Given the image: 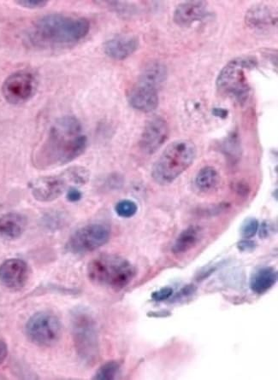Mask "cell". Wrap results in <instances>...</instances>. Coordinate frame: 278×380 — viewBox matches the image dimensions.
Instances as JSON below:
<instances>
[{"label":"cell","mask_w":278,"mask_h":380,"mask_svg":"<svg viewBox=\"0 0 278 380\" xmlns=\"http://www.w3.org/2000/svg\"><path fill=\"white\" fill-rule=\"evenodd\" d=\"M29 276V266L22 259H7L0 265V282L8 289H22Z\"/></svg>","instance_id":"cell-13"},{"label":"cell","mask_w":278,"mask_h":380,"mask_svg":"<svg viewBox=\"0 0 278 380\" xmlns=\"http://www.w3.org/2000/svg\"><path fill=\"white\" fill-rule=\"evenodd\" d=\"M256 243L249 239H244L238 243L237 247L242 252H249L255 251L256 248Z\"/></svg>","instance_id":"cell-27"},{"label":"cell","mask_w":278,"mask_h":380,"mask_svg":"<svg viewBox=\"0 0 278 380\" xmlns=\"http://www.w3.org/2000/svg\"><path fill=\"white\" fill-rule=\"evenodd\" d=\"M66 198L70 202L76 203L82 199L83 194L78 189L76 188H70L68 189V191H67Z\"/></svg>","instance_id":"cell-28"},{"label":"cell","mask_w":278,"mask_h":380,"mask_svg":"<svg viewBox=\"0 0 278 380\" xmlns=\"http://www.w3.org/2000/svg\"><path fill=\"white\" fill-rule=\"evenodd\" d=\"M135 267L128 260L116 255H101L87 266V276L98 286L122 290L135 278Z\"/></svg>","instance_id":"cell-4"},{"label":"cell","mask_w":278,"mask_h":380,"mask_svg":"<svg viewBox=\"0 0 278 380\" xmlns=\"http://www.w3.org/2000/svg\"><path fill=\"white\" fill-rule=\"evenodd\" d=\"M39 82L36 75L30 70H19L7 77L2 86L5 100L12 104H22L36 93Z\"/></svg>","instance_id":"cell-10"},{"label":"cell","mask_w":278,"mask_h":380,"mask_svg":"<svg viewBox=\"0 0 278 380\" xmlns=\"http://www.w3.org/2000/svg\"><path fill=\"white\" fill-rule=\"evenodd\" d=\"M213 114L215 115L216 117L225 118L227 117L228 111L224 110V109L215 108L213 110Z\"/></svg>","instance_id":"cell-31"},{"label":"cell","mask_w":278,"mask_h":380,"mask_svg":"<svg viewBox=\"0 0 278 380\" xmlns=\"http://www.w3.org/2000/svg\"><path fill=\"white\" fill-rule=\"evenodd\" d=\"M89 30V21L84 17L49 14L34 23L28 33V38L34 47L62 48L78 43Z\"/></svg>","instance_id":"cell-2"},{"label":"cell","mask_w":278,"mask_h":380,"mask_svg":"<svg viewBox=\"0 0 278 380\" xmlns=\"http://www.w3.org/2000/svg\"><path fill=\"white\" fill-rule=\"evenodd\" d=\"M277 281V273L273 267H267L257 271L250 280V288L259 295L266 293Z\"/></svg>","instance_id":"cell-18"},{"label":"cell","mask_w":278,"mask_h":380,"mask_svg":"<svg viewBox=\"0 0 278 380\" xmlns=\"http://www.w3.org/2000/svg\"><path fill=\"white\" fill-rule=\"evenodd\" d=\"M196 291V288L195 286H193V284H189V286H186L184 288H182L180 293L178 295V297L179 298H186L189 297V295H192L193 293H195Z\"/></svg>","instance_id":"cell-29"},{"label":"cell","mask_w":278,"mask_h":380,"mask_svg":"<svg viewBox=\"0 0 278 380\" xmlns=\"http://www.w3.org/2000/svg\"><path fill=\"white\" fill-rule=\"evenodd\" d=\"M197 154L195 144L180 139L169 145L155 161L152 177L157 184L168 186L191 166Z\"/></svg>","instance_id":"cell-3"},{"label":"cell","mask_w":278,"mask_h":380,"mask_svg":"<svg viewBox=\"0 0 278 380\" xmlns=\"http://www.w3.org/2000/svg\"><path fill=\"white\" fill-rule=\"evenodd\" d=\"M220 181V175L216 168L207 166L202 168L197 174L195 184L202 192H209L217 188Z\"/></svg>","instance_id":"cell-20"},{"label":"cell","mask_w":278,"mask_h":380,"mask_svg":"<svg viewBox=\"0 0 278 380\" xmlns=\"http://www.w3.org/2000/svg\"><path fill=\"white\" fill-rule=\"evenodd\" d=\"M72 326L77 354L84 361L93 364L98 355V330L93 316L83 309H78L72 314Z\"/></svg>","instance_id":"cell-7"},{"label":"cell","mask_w":278,"mask_h":380,"mask_svg":"<svg viewBox=\"0 0 278 380\" xmlns=\"http://www.w3.org/2000/svg\"><path fill=\"white\" fill-rule=\"evenodd\" d=\"M27 225V218L22 214L10 212L3 214L0 216V241H15L22 237Z\"/></svg>","instance_id":"cell-17"},{"label":"cell","mask_w":278,"mask_h":380,"mask_svg":"<svg viewBox=\"0 0 278 380\" xmlns=\"http://www.w3.org/2000/svg\"><path fill=\"white\" fill-rule=\"evenodd\" d=\"M208 15L209 10L206 2L186 1L180 3L175 8L173 20L178 25L186 27L205 19Z\"/></svg>","instance_id":"cell-15"},{"label":"cell","mask_w":278,"mask_h":380,"mask_svg":"<svg viewBox=\"0 0 278 380\" xmlns=\"http://www.w3.org/2000/svg\"><path fill=\"white\" fill-rule=\"evenodd\" d=\"M259 223L255 218H248L242 223L241 227V234L244 238H251L255 237L257 232L259 230Z\"/></svg>","instance_id":"cell-24"},{"label":"cell","mask_w":278,"mask_h":380,"mask_svg":"<svg viewBox=\"0 0 278 380\" xmlns=\"http://www.w3.org/2000/svg\"><path fill=\"white\" fill-rule=\"evenodd\" d=\"M25 333L31 342L36 346H54L61 339V320L51 312H38L27 322Z\"/></svg>","instance_id":"cell-8"},{"label":"cell","mask_w":278,"mask_h":380,"mask_svg":"<svg viewBox=\"0 0 278 380\" xmlns=\"http://www.w3.org/2000/svg\"><path fill=\"white\" fill-rule=\"evenodd\" d=\"M269 230L268 226H267L266 223L262 224L261 228H260L259 236H261L262 238H266L268 236Z\"/></svg>","instance_id":"cell-32"},{"label":"cell","mask_w":278,"mask_h":380,"mask_svg":"<svg viewBox=\"0 0 278 380\" xmlns=\"http://www.w3.org/2000/svg\"><path fill=\"white\" fill-rule=\"evenodd\" d=\"M16 3L23 8L36 10L44 8L49 2L45 1V0H23V1H17Z\"/></svg>","instance_id":"cell-25"},{"label":"cell","mask_w":278,"mask_h":380,"mask_svg":"<svg viewBox=\"0 0 278 380\" xmlns=\"http://www.w3.org/2000/svg\"><path fill=\"white\" fill-rule=\"evenodd\" d=\"M245 23L252 30H268L277 26V13L269 6L255 5L246 13Z\"/></svg>","instance_id":"cell-16"},{"label":"cell","mask_w":278,"mask_h":380,"mask_svg":"<svg viewBox=\"0 0 278 380\" xmlns=\"http://www.w3.org/2000/svg\"><path fill=\"white\" fill-rule=\"evenodd\" d=\"M167 69L163 63L153 62L147 65L128 94L131 107L144 113L156 110L160 102L158 89L167 80Z\"/></svg>","instance_id":"cell-5"},{"label":"cell","mask_w":278,"mask_h":380,"mask_svg":"<svg viewBox=\"0 0 278 380\" xmlns=\"http://www.w3.org/2000/svg\"><path fill=\"white\" fill-rule=\"evenodd\" d=\"M116 213L118 216L122 218H131L136 216L137 211H138V206L136 203L131 200H122L118 202L115 206Z\"/></svg>","instance_id":"cell-23"},{"label":"cell","mask_w":278,"mask_h":380,"mask_svg":"<svg viewBox=\"0 0 278 380\" xmlns=\"http://www.w3.org/2000/svg\"><path fill=\"white\" fill-rule=\"evenodd\" d=\"M200 228L197 226H190L182 231L177 241L172 246V252L175 254H184L195 247L200 238Z\"/></svg>","instance_id":"cell-19"},{"label":"cell","mask_w":278,"mask_h":380,"mask_svg":"<svg viewBox=\"0 0 278 380\" xmlns=\"http://www.w3.org/2000/svg\"><path fill=\"white\" fill-rule=\"evenodd\" d=\"M119 371H120V365L118 362L108 361L98 369L93 379L96 380H114L117 377Z\"/></svg>","instance_id":"cell-21"},{"label":"cell","mask_w":278,"mask_h":380,"mask_svg":"<svg viewBox=\"0 0 278 380\" xmlns=\"http://www.w3.org/2000/svg\"><path fill=\"white\" fill-rule=\"evenodd\" d=\"M87 145V139L79 120L66 115L51 126L45 142L35 155L34 164L42 170L63 166L83 155Z\"/></svg>","instance_id":"cell-1"},{"label":"cell","mask_w":278,"mask_h":380,"mask_svg":"<svg viewBox=\"0 0 278 380\" xmlns=\"http://www.w3.org/2000/svg\"><path fill=\"white\" fill-rule=\"evenodd\" d=\"M7 355H8V347L3 340L0 339V365L6 361Z\"/></svg>","instance_id":"cell-30"},{"label":"cell","mask_w":278,"mask_h":380,"mask_svg":"<svg viewBox=\"0 0 278 380\" xmlns=\"http://www.w3.org/2000/svg\"><path fill=\"white\" fill-rule=\"evenodd\" d=\"M171 315V312L163 311L161 312H156L155 314H151L149 313V316H162V317H165V316Z\"/></svg>","instance_id":"cell-33"},{"label":"cell","mask_w":278,"mask_h":380,"mask_svg":"<svg viewBox=\"0 0 278 380\" xmlns=\"http://www.w3.org/2000/svg\"><path fill=\"white\" fill-rule=\"evenodd\" d=\"M70 179L66 172L61 175L45 176L33 179L30 182L29 188L32 195L39 202H52L62 196L65 192Z\"/></svg>","instance_id":"cell-11"},{"label":"cell","mask_w":278,"mask_h":380,"mask_svg":"<svg viewBox=\"0 0 278 380\" xmlns=\"http://www.w3.org/2000/svg\"><path fill=\"white\" fill-rule=\"evenodd\" d=\"M257 65L258 60L250 56L231 60L218 74L216 80L218 90L239 102L247 100L250 93L248 72Z\"/></svg>","instance_id":"cell-6"},{"label":"cell","mask_w":278,"mask_h":380,"mask_svg":"<svg viewBox=\"0 0 278 380\" xmlns=\"http://www.w3.org/2000/svg\"><path fill=\"white\" fill-rule=\"evenodd\" d=\"M111 237V230L107 225L94 223L86 225L70 236L65 248L73 254L81 255L96 251L107 244Z\"/></svg>","instance_id":"cell-9"},{"label":"cell","mask_w":278,"mask_h":380,"mask_svg":"<svg viewBox=\"0 0 278 380\" xmlns=\"http://www.w3.org/2000/svg\"><path fill=\"white\" fill-rule=\"evenodd\" d=\"M173 294V289L171 287H163L160 290L154 291L152 294V299L155 302H163L168 300Z\"/></svg>","instance_id":"cell-26"},{"label":"cell","mask_w":278,"mask_h":380,"mask_svg":"<svg viewBox=\"0 0 278 380\" xmlns=\"http://www.w3.org/2000/svg\"><path fill=\"white\" fill-rule=\"evenodd\" d=\"M70 182L75 185H85L90 178L89 171L87 168L80 166L69 168L65 170Z\"/></svg>","instance_id":"cell-22"},{"label":"cell","mask_w":278,"mask_h":380,"mask_svg":"<svg viewBox=\"0 0 278 380\" xmlns=\"http://www.w3.org/2000/svg\"><path fill=\"white\" fill-rule=\"evenodd\" d=\"M169 135L170 128L164 118L157 117L149 120L140 136V150L147 155L157 153L167 142Z\"/></svg>","instance_id":"cell-12"},{"label":"cell","mask_w":278,"mask_h":380,"mask_svg":"<svg viewBox=\"0 0 278 380\" xmlns=\"http://www.w3.org/2000/svg\"><path fill=\"white\" fill-rule=\"evenodd\" d=\"M139 45V38L133 35H117L105 42L103 48L109 58L122 61L135 54Z\"/></svg>","instance_id":"cell-14"}]
</instances>
